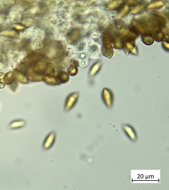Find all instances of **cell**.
<instances>
[{
    "instance_id": "9a60e30c",
    "label": "cell",
    "mask_w": 169,
    "mask_h": 190,
    "mask_svg": "<svg viewBox=\"0 0 169 190\" xmlns=\"http://www.w3.org/2000/svg\"><path fill=\"white\" fill-rule=\"evenodd\" d=\"M123 46L122 39L120 37H118L115 39L114 43V47L115 48L120 49Z\"/></svg>"
},
{
    "instance_id": "ba28073f",
    "label": "cell",
    "mask_w": 169,
    "mask_h": 190,
    "mask_svg": "<svg viewBox=\"0 0 169 190\" xmlns=\"http://www.w3.org/2000/svg\"><path fill=\"white\" fill-rule=\"evenodd\" d=\"M135 46L134 41H130L126 42L125 44L124 49L126 53L127 54L132 52Z\"/></svg>"
},
{
    "instance_id": "277c9868",
    "label": "cell",
    "mask_w": 169,
    "mask_h": 190,
    "mask_svg": "<svg viewBox=\"0 0 169 190\" xmlns=\"http://www.w3.org/2000/svg\"><path fill=\"white\" fill-rule=\"evenodd\" d=\"M56 133L54 131L50 133L45 139L43 145L45 150L49 149L53 146L55 142Z\"/></svg>"
},
{
    "instance_id": "5bb4252c",
    "label": "cell",
    "mask_w": 169,
    "mask_h": 190,
    "mask_svg": "<svg viewBox=\"0 0 169 190\" xmlns=\"http://www.w3.org/2000/svg\"><path fill=\"white\" fill-rule=\"evenodd\" d=\"M122 1H113L108 5V8L110 9L117 8L122 4Z\"/></svg>"
},
{
    "instance_id": "7c38bea8",
    "label": "cell",
    "mask_w": 169,
    "mask_h": 190,
    "mask_svg": "<svg viewBox=\"0 0 169 190\" xmlns=\"http://www.w3.org/2000/svg\"><path fill=\"white\" fill-rule=\"evenodd\" d=\"M163 5V2L162 1H155L150 4L148 8L149 9L159 8L162 7Z\"/></svg>"
},
{
    "instance_id": "52a82bcc",
    "label": "cell",
    "mask_w": 169,
    "mask_h": 190,
    "mask_svg": "<svg viewBox=\"0 0 169 190\" xmlns=\"http://www.w3.org/2000/svg\"><path fill=\"white\" fill-rule=\"evenodd\" d=\"M102 63L100 62H98L94 65L90 70V76L93 77L96 74L100 71L102 66Z\"/></svg>"
},
{
    "instance_id": "ffe728a7",
    "label": "cell",
    "mask_w": 169,
    "mask_h": 190,
    "mask_svg": "<svg viewBox=\"0 0 169 190\" xmlns=\"http://www.w3.org/2000/svg\"><path fill=\"white\" fill-rule=\"evenodd\" d=\"M163 46L166 50H168L169 45L168 42L166 41H163Z\"/></svg>"
},
{
    "instance_id": "9c48e42d",
    "label": "cell",
    "mask_w": 169,
    "mask_h": 190,
    "mask_svg": "<svg viewBox=\"0 0 169 190\" xmlns=\"http://www.w3.org/2000/svg\"><path fill=\"white\" fill-rule=\"evenodd\" d=\"M132 23L133 26L139 32H140V33L143 34L145 32V29L143 26V25L140 24L138 21L136 20H134L132 21Z\"/></svg>"
},
{
    "instance_id": "30bf717a",
    "label": "cell",
    "mask_w": 169,
    "mask_h": 190,
    "mask_svg": "<svg viewBox=\"0 0 169 190\" xmlns=\"http://www.w3.org/2000/svg\"><path fill=\"white\" fill-rule=\"evenodd\" d=\"M130 10V7L129 5H126L119 13L118 17L121 18L127 15L129 13Z\"/></svg>"
},
{
    "instance_id": "ac0fdd59",
    "label": "cell",
    "mask_w": 169,
    "mask_h": 190,
    "mask_svg": "<svg viewBox=\"0 0 169 190\" xmlns=\"http://www.w3.org/2000/svg\"><path fill=\"white\" fill-rule=\"evenodd\" d=\"M5 75L0 73V88H4L5 86V82L4 80Z\"/></svg>"
},
{
    "instance_id": "8992f818",
    "label": "cell",
    "mask_w": 169,
    "mask_h": 190,
    "mask_svg": "<svg viewBox=\"0 0 169 190\" xmlns=\"http://www.w3.org/2000/svg\"><path fill=\"white\" fill-rule=\"evenodd\" d=\"M112 46L111 45H104L103 47V53L108 58H111L114 53Z\"/></svg>"
},
{
    "instance_id": "d6986e66",
    "label": "cell",
    "mask_w": 169,
    "mask_h": 190,
    "mask_svg": "<svg viewBox=\"0 0 169 190\" xmlns=\"http://www.w3.org/2000/svg\"><path fill=\"white\" fill-rule=\"evenodd\" d=\"M155 39L158 41H162L164 37V35L161 32H160L156 35Z\"/></svg>"
},
{
    "instance_id": "e0dca14e",
    "label": "cell",
    "mask_w": 169,
    "mask_h": 190,
    "mask_svg": "<svg viewBox=\"0 0 169 190\" xmlns=\"http://www.w3.org/2000/svg\"><path fill=\"white\" fill-rule=\"evenodd\" d=\"M68 72L70 76H74L77 74L78 70L76 67L70 66L68 69Z\"/></svg>"
},
{
    "instance_id": "7a4b0ae2",
    "label": "cell",
    "mask_w": 169,
    "mask_h": 190,
    "mask_svg": "<svg viewBox=\"0 0 169 190\" xmlns=\"http://www.w3.org/2000/svg\"><path fill=\"white\" fill-rule=\"evenodd\" d=\"M79 92H74L69 94L67 97L65 105V111L68 112L72 109L76 104L79 99Z\"/></svg>"
},
{
    "instance_id": "6da1fadb",
    "label": "cell",
    "mask_w": 169,
    "mask_h": 190,
    "mask_svg": "<svg viewBox=\"0 0 169 190\" xmlns=\"http://www.w3.org/2000/svg\"><path fill=\"white\" fill-rule=\"evenodd\" d=\"M102 97L105 105L108 108L111 109L114 102V95L112 90L104 87L102 92Z\"/></svg>"
},
{
    "instance_id": "5b68a950",
    "label": "cell",
    "mask_w": 169,
    "mask_h": 190,
    "mask_svg": "<svg viewBox=\"0 0 169 190\" xmlns=\"http://www.w3.org/2000/svg\"><path fill=\"white\" fill-rule=\"evenodd\" d=\"M121 33L125 37L130 39L137 38V34L128 29H122Z\"/></svg>"
},
{
    "instance_id": "2e32d148",
    "label": "cell",
    "mask_w": 169,
    "mask_h": 190,
    "mask_svg": "<svg viewBox=\"0 0 169 190\" xmlns=\"http://www.w3.org/2000/svg\"><path fill=\"white\" fill-rule=\"evenodd\" d=\"M143 41L147 45H150L153 44L154 39L152 37L150 36H143L142 38Z\"/></svg>"
},
{
    "instance_id": "8fae6325",
    "label": "cell",
    "mask_w": 169,
    "mask_h": 190,
    "mask_svg": "<svg viewBox=\"0 0 169 190\" xmlns=\"http://www.w3.org/2000/svg\"><path fill=\"white\" fill-rule=\"evenodd\" d=\"M57 79L60 84L61 83H65L69 81V77L66 73L64 72L61 74H59L58 76Z\"/></svg>"
},
{
    "instance_id": "3957f363",
    "label": "cell",
    "mask_w": 169,
    "mask_h": 190,
    "mask_svg": "<svg viewBox=\"0 0 169 190\" xmlns=\"http://www.w3.org/2000/svg\"><path fill=\"white\" fill-rule=\"evenodd\" d=\"M122 127L126 136L130 140L133 141L137 140V134L133 126L129 124H124L122 125Z\"/></svg>"
},
{
    "instance_id": "4fadbf2b",
    "label": "cell",
    "mask_w": 169,
    "mask_h": 190,
    "mask_svg": "<svg viewBox=\"0 0 169 190\" xmlns=\"http://www.w3.org/2000/svg\"><path fill=\"white\" fill-rule=\"evenodd\" d=\"M146 4H145L137 5L132 9V11H131V13L133 14H135L139 13L140 12L142 11L144 8Z\"/></svg>"
}]
</instances>
